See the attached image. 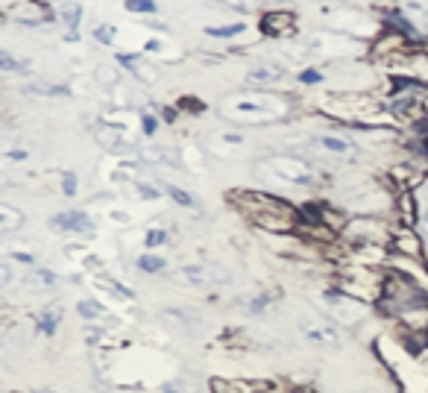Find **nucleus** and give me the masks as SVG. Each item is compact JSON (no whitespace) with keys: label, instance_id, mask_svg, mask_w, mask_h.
<instances>
[{"label":"nucleus","instance_id":"32","mask_svg":"<svg viewBox=\"0 0 428 393\" xmlns=\"http://www.w3.org/2000/svg\"><path fill=\"white\" fill-rule=\"evenodd\" d=\"M299 82H306V85H317V82H323V74H320L317 68H306L299 74Z\"/></svg>","mask_w":428,"mask_h":393},{"label":"nucleus","instance_id":"26","mask_svg":"<svg viewBox=\"0 0 428 393\" xmlns=\"http://www.w3.org/2000/svg\"><path fill=\"white\" fill-rule=\"evenodd\" d=\"M170 241V235H168V232L165 229H150L147 232V235H144V247L147 249H156V247H165Z\"/></svg>","mask_w":428,"mask_h":393},{"label":"nucleus","instance_id":"19","mask_svg":"<svg viewBox=\"0 0 428 393\" xmlns=\"http://www.w3.org/2000/svg\"><path fill=\"white\" fill-rule=\"evenodd\" d=\"M27 94H35V97H70V85H27L24 88Z\"/></svg>","mask_w":428,"mask_h":393},{"label":"nucleus","instance_id":"38","mask_svg":"<svg viewBox=\"0 0 428 393\" xmlns=\"http://www.w3.org/2000/svg\"><path fill=\"white\" fill-rule=\"evenodd\" d=\"M144 50H147V53H156V50H162V42H156V39H153V42H147V47H144Z\"/></svg>","mask_w":428,"mask_h":393},{"label":"nucleus","instance_id":"2","mask_svg":"<svg viewBox=\"0 0 428 393\" xmlns=\"http://www.w3.org/2000/svg\"><path fill=\"white\" fill-rule=\"evenodd\" d=\"M238 206L253 218L258 226L264 229H273V232H291L294 229V220H296V214L288 203H282L276 200V196L270 194H256V191H241L238 196Z\"/></svg>","mask_w":428,"mask_h":393},{"label":"nucleus","instance_id":"16","mask_svg":"<svg viewBox=\"0 0 428 393\" xmlns=\"http://www.w3.org/2000/svg\"><path fill=\"white\" fill-rule=\"evenodd\" d=\"M162 191L170 196V200L173 203H180L182 208H191V211H200V200H197V196H194V194H188L185 188H180V185H170V182H165L162 185Z\"/></svg>","mask_w":428,"mask_h":393},{"label":"nucleus","instance_id":"20","mask_svg":"<svg viewBox=\"0 0 428 393\" xmlns=\"http://www.w3.org/2000/svg\"><path fill=\"white\" fill-rule=\"evenodd\" d=\"M24 223V214L21 211H15L12 206H0V232H15L18 226Z\"/></svg>","mask_w":428,"mask_h":393},{"label":"nucleus","instance_id":"7","mask_svg":"<svg viewBox=\"0 0 428 393\" xmlns=\"http://www.w3.org/2000/svg\"><path fill=\"white\" fill-rule=\"evenodd\" d=\"M302 335H306V341L314 347H323V349L341 347V332H337L332 320H311V323H302Z\"/></svg>","mask_w":428,"mask_h":393},{"label":"nucleus","instance_id":"35","mask_svg":"<svg viewBox=\"0 0 428 393\" xmlns=\"http://www.w3.org/2000/svg\"><path fill=\"white\" fill-rule=\"evenodd\" d=\"M223 4H229V9H241V12H246L249 6H253L249 0H223Z\"/></svg>","mask_w":428,"mask_h":393},{"label":"nucleus","instance_id":"12","mask_svg":"<svg viewBox=\"0 0 428 393\" xmlns=\"http://www.w3.org/2000/svg\"><path fill=\"white\" fill-rule=\"evenodd\" d=\"M77 314L85 323H115V314L97 299H80L77 302Z\"/></svg>","mask_w":428,"mask_h":393},{"label":"nucleus","instance_id":"28","mask_svg":"<svg viewBox=\"0 0 428 393\" xmlns=\"http://www.w3.org/2000/svg\"><path fill=\"white\" fill-rule=\"evenodd\" d=\"M80 18H82V6H70V9H65V21H68V27H70L68 39H77V27H80Z\"/></svg>","mask_w":428,"mask_h":393},{"label":"nucleus","instance_id":"23","mask_svg":"<svg viewBox=\"0 0 428 393\" xmlns=\"http://www.w3.org/2000/svg\"><path fill=\"white\" fill-rule=\"evenodd\" d=\"M0 68L9 70V74H27V70H30L27 62H18L12 53H6V50H0Z\"/></svg>","mask_w":428,"mask_h":393},{"label":"nucleus","instance_id":"37","mask_svg":"<svg viewBox=\"0 0 428 393\" xmlns=\"http://www.w3.org/2000/svg\"><path fill=\"white\" fill-rule=\"evenodd\" d=\"M162 118H165L168 123H173V120H176V109H162Z\"/></svg>","mask_w":428,"mask_h":393},{"label":"nucleus","instance_id":"24","mask_svg":"<svg viewBox=\"0 0 428 393\" xmlns=\"http://www.w3.org/2000/svg\"><path fill=\"white\" fill-rule=\"evenodd\" d=\"M246 27L238 21V24H226V27H208L206 32L211 35V39H232V35H238V32H244Z\"/></svg>","mask_w":428,"mask_h":393},{"label":"nucleus","instance_id":"9","mask_svg":"<svg viewBox=\"0 0 428 393\" xmlns=\"http://www.w3.org/2000/svg\"><path fill=\"white\" fill-rule=\"evenodd\" d=\"M62 306L59 302H50V306H44L42 311H35V317H32V326H35V332L39 335H44V337H53L59 332V323H62Z\"/></svg>","mask_w":428,"mask_h":393},{"label":"nucleus","instance_id":"4","mask_svg":"<svg viewBox=\"0 0 428 393\" xmlns=\"http://www.w3.org/2000/svg\"><path fill=\"white\" fill-rule=\"evenodd\" d=\"M267 168H270L273 176H279V180L288 182V185H311L314 182V173H311L308 162L294 158V156H273V158H267Z\"/></svg>","mask_w":428,"mask_h":393},{"label":"nucleus","instance_id":"34","mask_svg":"<svg viewBox=\"0 0 428 393\" xmlns=\"http://www.w3.org/2000/svg\"><path fill=\"white\" fill-rule=\"evenodd\" d=\"M0 276H4V279H0L4 285H9V282H12V264H9V261L0 264Z\"/></svg>","mask_w":428,"mask_h":393},{"label":"nucleus","instance_id":"13","mask_svg":"<svg viewBox=\"0 0 428 393\" xmlns=\"http://www.w3.org/2000/svg\"><path fill=\"white\" fill-rule=\"evenodd\" d=\"M261 30L267 35H282V32H291L294 30V15L291 12H267L261 18Z\"/></svg>","mask_w":428,"mask_h":393},{"label":"nucleus","instance_id":"10","mask_svg":"<svg viewBox=\"0 0 428 393\" xmlns=\"http://www.w3.org/2000/svg\"><path fill=\"white\" fill-rule=\"evenodd\" d=\"M94 135H97L100 144H103L106 150H112V153H130V150H132V144L127 141V135L118 132L115 123H100V127L94 130Z\"/></svg>","mask_w":428,"mask_h":393},{"label":"nucleus","instance_id":"8","mask_svg":"<svg viewBox=\"0 0 428 393\" xmlns=\"http://www.w3.org/2000/svg\"><path fill=\"white\" fill-rule=\"evenodd\" d=\"M284 65H279V62H261V65H253L246 70V82L249 85H276V82H282L284 80Z\"/></svg>","mask_w":428,"mask_h":393},{"label":"nucleus","instance_id":"6","mask_svg":"<svg viewBox=\"0 0 428 393\" xmlns=\"http://www.w3.org/2000/svg\"><path fill=\"white\" fill-rule=\"evenodd\" d=\"M182 285L188 288H206L208 282H229V273L220 270V267H208V264H185L176 270Z\"/></svg>","mask_w":428,"mask_h":393},{"label":"nucleus","instance_id":"3","mask_svg":"<svg viewBox=\"0 0 428 393\" xmlns=\"http://www.w3.org/2000/svg\"><path fill=\"white\" fill-rule=\"evenodd\" d=\"M284 112H288L284 100L273 94H241V97H229L223 103V115L241 118V120H276Z\"/></svg>","mask_w":428,"mask_h":393},{"label":"nucleus","instance_id":"15","mask_svg":"<svg viewBox=\"0 0 428 393\" xmlns=\"http://www.w3.org/2000/svg\"><path fill=\"white\" fill-rule=\"evenodd\" d=\"M317 144L323 147L326 153H332V156H341V158H355V147L349 144L346 138H337V135H320V138H317Z\"/></svg>","mask_w":428,"mask_h":393},{"label":"nucleus","instance_id":"17","mask_svg":"<svg viewBox=\"0 0 428 393\" xmlns=\"http://www.w3.org/2000/svg\"><path fill=\"white\" fill-rule=\"evenodd\" d=\"M138 270L141 273H150V276H156V273H165L168 270V261L162 258V256H153V253H144V256H138Z\"/></svg>","mask_w":428,"mask_h":393},{"label":"nucleus","instance_id":"27","mask_svg":"<svg viewBox=\"0 0 428 393\" xmlns=\"http://www.w3.org/2000/svg\"><path fill=\"white\" fill-rule=\"evenodd\" d=\"M127 12H138V15H153L158 6H156V0H127Z\"/></svg>","mask_w":428,"mask_h":393},{"label":"nucleus","instance_id":"30","mask_svg":"<svg viewBox=\"0 0 428 393\" xmlns=\"http://www.w3.org/2000/svg\"><path fill=\"white\" fill-rule=\"evenodd\" d=\"M115 32H118V30H115L112 24H103V27L94 30V39H97L100 44H112V42H115Z\"/></svg>","mask_w":428,"mask_h":393},{"label":"nucleus","instance_id":"18","mask_svg":"<svg viewBox=\"0 0 428 393\" xmlns=\"http://www.w3.org/2000/svg\"><path fill=\"white\" fill-rule=\"evenodd\" d=\"M97 282H100V285H103V288L109 291V294H115V297H120V299H127V302H132V299H135V291H130L127 285L118 282V279H112V276L97 273Z\"/></svg>","mask_w":428,"mask_h":393},{"label":"nucleus","instance_id":"11","mask_svg":"<svg viewBox=\"0 0 428 393\" xmlns=\"http://www.w3.org/2000/svg\"><path fill=\"white\" fill-rule=\"evenodd\" d=\"M21 285L27 291H50L59 285V276L47 270V267H30V270L21 276Z\"/></svg>","mask_w":428,"mask_h":393},{"label":"nucleus","instance_id":"21","mask_svg":"<svg viewBox=\"0 0 428 393\" xmlns=\"http://www.w3.org/2000/svg\"><path fill=\"white\" fill-rule=\"evenodd\" d=\"M276 299H279V294H273V291H267V294H258V297H253L249 299V306H246V311L249 314H267L273 306H276Z\"/></svg>","mask_w":428,"mask_h":393},{"label":"nucleus","instance_id":"36","mask_svg":"<svg viewBox=\"0 0 428 393\" xmlns=\"http://www.w3.org/2000/svg\"><path fill=\"white\" fill-rule=\"evenodd\" d=\"M6 158H12V162H27V150H9Z\"/></svg>","mask_w":428,"mask_h":393},{"label":"nucleus","instance_id":"5","mask_svg":"<svg viewBox=\"0 0 428 393\" xmlns=\"http://www.w3.org/2000/svg\"><path fill=\"white\" fill-rule=\"evenodd\" d=\"M50 226L56 232H68V235H94V220L88 218L85 211L70 208V211H59L50 218Z\"/></svg>","mask_w":428,"mask_h":393},{"label":"nucleus","instance_id":"14","mask_svg":"<svg viewBox=\"0 0 428 393\" xmlns=\"http://www.w3.org/2000/svg\"><path fill=\"white\" fill-rule=\"evenodd\" d=\"M162 317L173 320V323L182 326V329H197V326H203V314H200L197 308H165Z\"/></svg>","mask_w":428,"mask_h":393},{"label":"nucleus","instance_id":"31","mask_svg":"<svg viewBox=\"0 0 428 393\" xmlns=\"http://www.w3.org/2000/svg\"><path fill=\"white\" fill-rule=\"evenodd\" d=\"M141 130H144V135H147V138H153V135H156V130H158V120H156L150 112H141Z\"/></svg>","mask_w":428,"mask_h":393},{"label":"nucleus","instance_id":"29","mask_svg":"<svg viewBox=\"0 0 428 393\" xmlns=\"http://www.w3.org/2000/svg\"><path fill=\"white\" fill-rule=\"evenodd\" d=\"M77 185H80L77 173H74V170H65V173H62V194H65V196H77Z\"/></svg>","mask_w":428,"mask_h":393},{"label":"nucleus","instance_id":"25","mask_svg":"<svg viewBox=\"0 0 428 393\" xmlns=\"http://www.w3.org/2000/svg\"><path fill=\"white\" fill-rule=\"evenodd\" d=\"M132 191H135V196H141V200H158V196H162V188H156L150 182H141V180L132 182Z\"/></svg>","mask_w":428,"mask_h":393},{"label":"nucleus","instance_id":"33","mask_svg":"<svg viewBox=\"0 0 428 393\" xmlns=\"http://www.w3.org/2000/svg\"><path fill=\"white\" fill-rule=\"evenodd\" d=\"M9 261H18V264H27V267H35V256L30 253H12Z\"/></svg>","mask_w":428,"mask_h":393},{"label":"nucleus","instance_id":"1","mask_svg":"<svg viewBox=\"0 0 428 393\" xmlns=\"http://www.w3.org/2000/svg\"><path fill=\"white\" fill-rule=\"evenodd\" d=\"M379 314L390 317L394 323L405 317H414L428 311V291L422 288V282L405 276V273H387L382 279V291L376 299Z\"/></svg>","mask_w":428,"mask_h":393},{"label":"nucleus","instance_id":"22","mask_svg":"<svg viewBox=\"0 0 428 393\" xmlns=\"http://www.w3.org/2000/svg\"><path fill=\"white\" fill-rule=\"evenodd\" d=\"M390 109H394L396 118H405V120H408V118H414V112L420 109V100H417V97H399L394 106H390Z\"/></svg>","mask_w":428,"mask_h":393}]
</instances>
